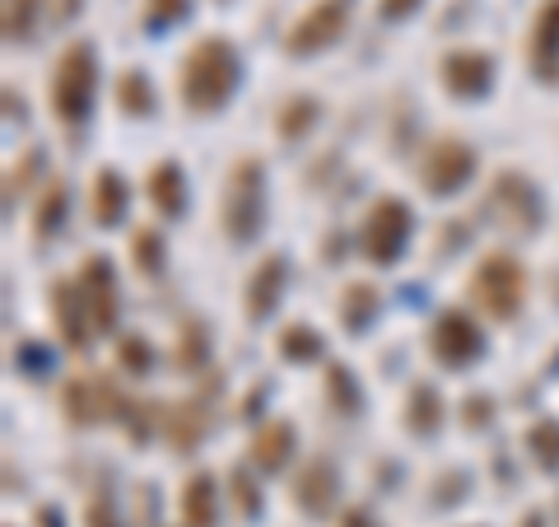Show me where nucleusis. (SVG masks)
Segmentation results:
<instances>
[{
  "instance_id": "obj_10",
  "label": "nucleus",
  "mask_w": 559,
  "mask_h": 527,
  "mask_svg": "<svg viewBox=\"0 0 559 527\" xmlns=\"http://www.w3.org/2000/svg\"><path fill=\"white\" fill-rule=\"evenodd\" d=\"M345 20H349L345 0H318V5H312L304 20L289 28V38H285L289 57H312V51L331 47L345 33Z\"/></svg>"
},
{
  "instance_id": "obj_5",
  "label": "nucleus",
  "mask_w": 559,
  "mask_h": 527,
  "mask_svg": "<svg viewBox=\"0 0 559 527\" xmlns=\"http://www.w3.org/2000/svg\"><path fill=\"white\" fill-rule=\"evenodd\" d=\"M61 407L70 425H98L108 415H127V393L112 383V374H80L61 388Z\"/></svg>"
},
{
  "instance_id": "obj_7",
  "label": "nucleus",
  "mask_w": 559,
  "mask_h": 527,
  "mask_svg": "<svg viewBox=\"0 0 559 527\" xmlns=\"http://www.w3.org/2000/svg\"><path fill=\"white\" fill-rule=\"evenodd\" d=\"M476 173V150L457 136H443L425 150V164H419V183H425L429 197H457Z\"/></svg>"
},
{
  "instance_id": "obj_23",
  "label": "nucleus",
  "mask_w": 559,
  "mask_h": 527,
  "mask_svg": "<svg viewBox=\"0 0 559 527\" xmlns=\"http://www.w3.org/2000/svg\"><path fill=\"white\" fill-rule=\"evenodd\" d=\"M406 425H411V434H433L443 425V397H439V388L415 383L411 401H406Z\"/></svg>"
},
{
  "instance_id": "obj_27",
  "label": "nucleus",
  "mask_w": 559,
  "mask_h": 527,
  "mask_svg": "<svg viewBox=\"0 0 559 527\" xmlns=\"http://www.w3.org/2000/svg\"><path fill=\"white\" fill-rule=\"evenodd\" d=\"M66 206H70V191L66 183H47L43 187V201H38V215H33V230H38V238H51L61 230V220H66Z\"/></svg>"
},
{
  "instance_id": "obj_14",
  "label": "nucleus",
  "mask_w": 559,
  "mask_h": 527,
  "mask_svg": "<svg viewBox=\"0 0 559 527\" xmlns=\"http://www.w3.org/2000/svg\"><path fill=\"white\" fill-rule=\"evenodd\" d=\"M336 495H341V471L331 458H312L299 477H294V500H299V508L312 518H326L331 508H336Z\"/></svg>"
},
{
  "instance_id": "obj_42",
  "label": "nucleus",
  "mask_w": 559,
  "mask_h": 527,
  "mask_svg": "<svg viewBox=\"0 0 559 527\" xmlns=\"http://www.w3.org/2000/svg\"><path fill=\"white\" fill-rule=\"evenodd\" d=\"M38 527H66L61 523V508H38Z\"/></svg>"
},
{
  "instance_id": "obj_18",
  "label": "nucleus",
  "mask_w": 559,
  "mask_h": 527,
  "mask_svg": "<svg viewBox=\"0 0 559 527\" xmlns=\"http://www.w3.org/2000/svg\"><path fill=\"white\" fill-rule=\"evenodd\" d=\"M294 425L289 420H266V425L257 430V438H252V462L261 467V471H280L289 458H294Z\"/></svg>"
},
{
  "instance_id": "obj_25",
  "label": "nucleus",
  "mask_w": 559,
  "mask_h": 527,
  "mask_svg": "<svg viewBox=\"0 0 559 527\" xmlns=\"http://www.w3.org/2000/svg\"><path fill=\"white\" fill-rule=\"evenodd\" d=\"M326 407L336 415H359L364 411V393H359V383H355V374H349L345 364L326 368Z\"/></svg>"
},
{
  "instance_id": "obj_35",
  "label": "nucleus",
  "mask_w": 559,
  "mask_h": 527,
  "mask_svg": "<svg viewBox=\"0 0 559 527\" xmlns=\"http://www.w3.org/2000/svg\"><path fill=\"white\" fill-rule=\"evenodd\" d=\"M187 10H191V0H145V24L168 28V24H178Z\"/></svg>"
},
{
  "instance_id": "obj_24",
  "label": "nucleus",
  "mask_w": 559,
  "mask_h": 527,
  "mask_svg": "<svg viewBox=\"0 0 559 527\" xmlns=\"http://www.w3.org/2000/svg\"><path fill=\"white\" fill-rule=\"evenodd\" d=\"M318 117H322V103L308 98V94H299V98H289L285 108H280L275 131H280V140H304L312 127H318Z\"/></svg>"
},
{
  "instance_id": "obj_21",
  "label": "nucleus",
  "mask_w": 559,
  "mask_h": 527,
  "mask_svg": "<svg viewBox=\"0 0 559 527\" xmlns=\"http://www.w3.org/2000/svg\"><path fill=\"white\" fill-rule=\"evenodd\" d=\"M182 518L187 527H215L219 523V490H215V477L210 471H197L182 490Z\"/></svg>"
},
{
  "instance_id": "obj_31",
  "label": "nucleus",
  "mask_w": 559,
  "mask_h": 527,
  "mask_svg": "<svg viewBox=\"0 0 559 527\" xmlns=\"http://www.w3.org/2000/svg\"><path fill=\"white\" fill-rule=\"evenodd\" d=\"M131 257H135V267L145 271V276H159L164 271V257H168L159 230H135L131 234Z\"/></svg>"
},
{
  "instance_id": "obj_36",
  "label": "nucleus",
  "mask_w": 559,
  "mask_h": 527,
  "mask_svg": "<svg viewBox=\"0 0 559 527\" xmlns=\"http://www.w3.org/2000/svg\"><path fill=\"white\" fill-rule=\"evenodd\" d=\"M38 168H43V150H28L24 164L10 168V178H5V206H14V197H20V191L33 183V173H38Z\"/></svg>"
},
{
  "instance_id": "obj_13",
  "label": "nucleus",
  "mask_w": 559,
  "mask_h": 527,
  "mask_svg": "<svg viewBox=\"0 0 559 527\" xmlns=\"http://www.w3.org/2000/svg\"><path fill=\"white\" fill-rule=\"evenodd\" d=\"M51 318H57V331L70 350L90 346L94 318H90V304H84V294H80V280H57V285H51Z\"/></svg>"
},
{
  "instance_id": "obj_40",
  "label": "nucleus",
  "mask_w": 559,
  "mask_h": 527,
  "mask_svg": "<svg viewBox=\"0 0 559 527\" xmlns=\"http://www.w3.org/2000/svg\"><path fill=\"white\" fill-rule=\"evenodd\" d=\"M419 0H382V20H406V14H415Z\"/></svg>"
},
{
  "instance_id": "obj_3",
  "label": "nucleus",
  "mask_w": 559,
  "mask_h": 527,
  "mask_svg": "<svg viewBox=\"0 0 559 527\" xmlns=\"http://www.w3.org/2000/svg\"><path fill=\"white\" fill-rule=\"evenodd\" d=\"M466 294L485 318L513 323L522 308V294H527V271H522V261L509 253H489V257H480V267L471 271Z\"/></svg>"
},
{
  "instance_id": "obj_2",
  "label": "nucleus",
  "mask_w": 559,
  "mask_h": 527,
  "mask_svg": "<svg viewBox=\"0 0 559 527\" xmlns=\"http://www.w3.org/2000/svg\"><path fill=\"white\" fill-rule=\"evenodd\" d=\"M94 94H98V57L94 43H70L61 51L57 70H51V113H57L66 127H80L84 117L94 113Z\"/></svg>"
},
{
  "instance_id": "obj_6",
  "label": "nucleus",
  "mask_w": 559,
  "mask_h": 527,
  "mask_svg": "<svg viewBox=\"0 0 559 527\" xmlns=\"http://www.w3.org/2000/svg\"><path fill=\"white\" fill-rule=\"evenodd\" d=\"M485 210H489V215H495L509 234H518V238L536 234L540 215H546V206H540V191H536L527 178H522V173H499L495 187H489Z\"/></svg>"
},
{
  "instance_id": "obj_26",
  "label": "nucleus",
  "mask_w": 559,
  "mask_h": 527,
  "mask_svg": "<svg viewBox=\"0 0 559 527\" xmlns=\"http://www.w3.org/2000/svg\"><path fill=\"white\" fill-rule=\"evenodd\" d=\"M117 103H121V113H131V117L154 113V90H150L145 70H127V75L117 80Z\"/></svg>"
},
{
  "instance_id": "obj_8",
  "label": "nucleus",
  "mask_w": 559,
  "mask_h": 527,
  "mask_svg": "<svg viewBox=\"0 0 559 527\" xmlns=\"http://www.w3.org/2000/svg\"><path fill=\"white\" fill-rule=\"evenodd\" d=\"M411 206L406 201H396V197H382L373 210H369V220H364V253H369V261H378V267H392V261L406 253V243H411Z\"/></svg>"
},
{
  "instance_id": "obj_37",
  "label": "nucleus",
  "mask_w": 559,
  "mask_h": 527,
  "mask_svg": "<svg viewBox=\"0 0 559 527\" xmlns=\"http://www.w3.org/2000/svg\"><path fill=\"white\" fill-rule=\"evenodd\" d=\"M84 523H90V527H121L117 504H112V490H94L90 508H84Z\"/></svg>"
},
{
  "instance_id": "obj_30",
  "label": "nucleus",
  "mask_w": 559,
  "mask_h": 527,
  "mask_svg": "<svg viewBox=\"0 0 559 527\" xmlns=\"http://www.w3.org/2000/svg\"><path fill=\"white\" fill-rule=\"evenodd\" d=\"M43 14V0H5V14H0V28H5V43H24L33 24Z\"/></svg>"
},
{
  "instance_id": "obj_29",
  "label": "nucleus",
  "mask_w": 559,
  "mask_h": 527,
  "mask_svg": "<svg viewBox=\"0 0 559 527\" xmlns=\"http://www.w3.org/2000/svg\"><path fill=\"white\" fill-rule=\"evenodd\" d=\"M280 355H285L289 364H312V360L322 355V337H318L312 327L294 323V327L280 331Z\"/></svg>"
},
{
  "instance_id": "obj_4",
  "label": "nucleus",
  "mask_w": 559,
  "mask_h": 527,
  "mask_svg": "<svg viewBox=\"0 0 559 527\" xmlns=\"http://www.w3.org/2000/svg\"><path fill=\"white\" fill-rule=\"evenodd\" d=\"M219 220L234 243H252L261 234V224H266V168L261 160H238L229 168Z\"/></svg>"
},
{
  "instance_id": "obj_32",
  "label": "nucleus",
  "mask_w": 559,
  "mask_h": 527,
  "mask_svg": "<svg viewBox=\"0 0 559 527\" xmlns=\"http://www.w3.org/2000/svg\"><path fill=\"white\" fill-rule=\"evenodd\" d=\"M117 364L127 368L131 378H145L150 368H154V350H150V341L145 337H127L117 346Z\"/></svg>"
},
{
  "instance_id": "obj_11",
  "label": "nucleus",
  "mask_w": 559,
  "mask_h": 527,
  "mask_svg": "<svg viewBox=\"0 0 559 527\" xmlns=\"http://www.w3.org/2000/svg\"><path fill=\"white\" fill-rule=\"evenodd\" d=\"M80 294L90 304V318L94 331H112L121 318V290H117V271H112V257H90L80 271Z\"/></svg>"
},
{
  "instance_id": "obj_34",
  "label": "nucleus",
  "mask_w": 559,
  "mask_h": 527,
  "mask_svg": "<svg viewBox=\"0 0 559 527\" xmlns=\"http://www.w3.org/2000/svg\"><path fill=\"white\" fill-rule=\"evenodd\" d=\"M205 355H210V331H205L201 323H187V327H182V350H178V360H182L187 368H201Z\"/></svg>"
},
{
  "instance_id": "obj_43",
  "label": "nucleus",
  "mask_w": 559,
  "mask_h": 527,
  "mask_svg": "<svg viewBox=\"0 0 559 527\" xmlns=\"http://www.w3.org/2000/svg\"><path fill=\"white\" fill-rule=\"evenodd\" d=\"M57 5H61V10H57V20H61V24H66V20H75V14H80V0H57Z\"/></svg>"
},
{
  "instance_id": "obj_39",
  "label": "nucleus",
  "mask_w": 559,
  "mask_h": 527,
  "mask_svg": "<svg viewBox=\"0 0 559 527\" xmlns=\"http://www.w3.org/2000/svg\"><path fill=\"white\" fill-rule=\"evenodd\" d=\"M47 364H51V355H47L43 346H33V341H24V346H20V368H24V374L43 378V374H47Z\"/></svg>"
},
{
  "instance_id": "obj_12",
  "label": "nucleus",
  "mask_w": 559,
  "mask_h": 527,
  "mask_svg": "<svg viewBox=\"0 0 559 527\" xmlns=\"http://www.w3.org/2000/svg\"><path fill=\"white\" fill-rule=\"evenodd\" d=\"M495 84V61L485 51H448L443 57V90L452 98H485Z\"/></svg>"
},
{
  "instance_id": "obj_33",
  "label": "nucleus",
  "mask_w": 559,
  "mask_h": 527,
  "mask_svg": "<svg viewBox=\"0 0 559 527\" xmlns=\"http://www.w3.org/2000/svg\"><path fill=\"white\" fill-rule=\"evenodd\" d=\"M229 490H234V504H238L242 518H257V514H261V490H257V481H252L242 467L229 471Z\"/></svg>"
},
{
  "instance_id": "obj_44",
  "label": "nucleus",
  "mask_w": 559,
  "mask_h": 527,
  "mask_svg": "<svg viewBox=\"0 0 559 527\" xmlns=\"http://www.w3.org/2000/svg\"><path fill=\"white\" fill-rule=\"evenodd\" d=\"M522 527H546V518H540V514H536V508H532V514H527V518H522Z\"/></svg>"
},
{
  "instance_id": "obj_1",
  "label": "nucleus",
  "mask_w": 559,
  "mask_h": 527,
  "mask_svg": "<svg viewBox=\"0 0 559 527\" xmlns=\"http://www.w3.org/2000/svg\"><path fill=\"white\" fill-rule=\"evenodd\" d=\"M238 80H242V61H238L234 43L219 38V33L215 38H201L182 61V103L197 117H210L234 98Z\"/></svg>"
},
{
  "instance_id": "obj_41",
  "label": "nucleus",
  "mask_w": 559,
  "mask_h": 527,
  "mask_svg": "<svg viewBox=\"0 0 559 527\" xmlns=\"http://www.w3.org/2000/svg\"><path fill=\"white\" fill-rule=\"evenodd\" d=\"M341 527H382L369 508H345V518H341Z\"/></svg>"
},
{
  "instance_id": "obj_17",
  "label": "nucleus",
  "mask_w": 559,
  "mask_h": 527,
  "mask_svg": "<svg viewBox=\"0 0 559 527\" xmlns=\"http://www.w3.org/2000/svg\"><path fill=\"white\" fill-rule=\"evenodd\" d=\"M532 70L540 80H559V0H546L532 24Z\"/></svg>"
},
{
  "instance_id": "obj_15",
  "label": "nucleus",
  "mask_w": 559,
  "mask_h": 527,
  "mask_svg": "<svg viewBox=\"0 0 559 527\" xmlns=\"http://www.w3.org/2000/svg\"><path fill=\"white\" fill-rule=\"evenodd\" d=\"M159 430H164V438L178 453H197V444L205 438V430H210V401L205 397H191V401H178V407H168L164 415H159Z\"/></svg>"
},
{
  "instance_id": "obj_28",
  "label": "nucleus",
  "mask_w": 559,
  "mask_h": 527,
  "mask_svg": "<svg viewBox=\"0 0 559 527\" xmlns=\"http://www.w3.org/2000/svg\"><path fill=\"white\" fill-rule=\"evenodd\" d=\"M527 453L540 471H559V420H536L527 430Z\"/></svg>"
},
{
  "instance_id": "obj_38",
  "label": "nucleus",
  "mask_w": 559,
  "mask_h": 527,
  "mask_svg": "<svg viewBox=\"0 0 559 527\" xmlns=\"http://www.w3.org/2000/svg\"><path fill=\"white\" fill-rule=\"evenodd\" d=\"M489 411H495V401H489V397L462 401V425H466V430H485V425H489Z\"/></svg>"
},
{
  "instance_id": "obj_9",
  "label": "nucleus",
  "mask_w": 559,
  "mask_h": 527,
  "mask_svg": "<svg viewBox=\"0 0 559 527\" xmlns=\"http://www.w3.org/2000/svg\"><path fill=\"white\" fill-rule=\"evenodd\" d=\"M480 350H485L480 327L471 323L462 308H448L443 318L433 323V331H429V355L439 360L443 368H466V364H476Z\"/></svg>"
},
{
  "instance_id": "obj_22",
  "label": "nucleus",
  "mask_w": 559,
  "mask_h": 527,
  "mask_svg": "<svg viewBox=\"0 0 559 527\" xmlns=\"http://www.w3.org/2000/svg\"><path fill=\"white\" fill-rule=\"evenodd\" d=\"M378 308H382L378 285H369V280L345 285V294H341V323H345V331H364L378 318Z\"/></svg>"
},
{
  "instance_id": "obj_16",
  "label": "nucleus",
  "mask_w": 559,
  "mask_h": 527,
  "mask_svg": "<svg viewBox=\"0 0 559 527\" xmlns=\"http://www.w3.org/2000/svg\"><path fill=\"white\" fill-rule=\"evenodd\" d=\"M285 280H289V261L285 257H266L261 267L252 271V280H248V318L252 323H266L271 313H275V304H280V294H285Z\"/></svg>"
},
{
  "instance_id": "obj_20",
  "label": "nucleus",
  "mask_w": 559,
  "mask_h": 527,
  "mask_svg": "<svg viewBox=\"0 0 559 527\" xmlns=\"http://www.w3.org/2000/svg\"><path fill=\"white\" fill-rule=\"evenodd\" d=\"M127 201H131L127 183H121L112 168H103L98 178H94V191H90V215H94V224H103V230L121 224V215H127Z\"/></svg>"
},
{
  "instance_id": "obj_19",
  "label": "nucleus",
  "mask_w": 559,
  "mask_h": 527,
  "mask_svg": "<svg viewBox=\"0 0 559 527\" xmlns=\"http://www.w3.org/2000/svg\"><path fill=\"white\" fill-rule=\"evenodd\" d=\"M150 201H154V210H159V215H168V220H178V215H182V210H187V178H182V164L164 160V164H154V168H150Z\"/></svg>"
}]
</instances>
